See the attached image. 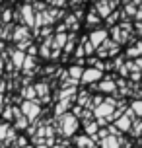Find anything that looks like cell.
<instances>
[{"label": "cell", "instance_id": "38", "mask_svg": "<svg viewBox=\"0 0 142 148\" xmlns=\"http://www.w3.org/2000/svg\"><path fill=\"white\" fill-rule=\"evenodd\" d=\"M107 4H109V10H111V12H115V10L121 6L119 0H107Z\"/></svg>", "mask_w": 142, "mask_h": 148}, {"label": "cell", "instance_id": "26", "mask_svg": "<svg viewBox=\"0 0 142 148\" xmlns=\"http://www.w3.org/2000/svg\"><path fill=\"white\" fill-rule=\"evenodd\" d=\"M16 129V131H25V129H27V127H29V121H27V119L23 117H18V119H14V125H12Z\"/></svg>", "mask_w": 142, "mask_h": 148}, {"label": "cell", "instance_id": "21", "mask_svg": "<svg viewBox=\"0 0 142 148\" xmlns=\"http://www.w3.org/2000/svg\"><path fill=\"white\" fill-rule=\"evenodd\" d=\"M113 125L117 127V131H119L121 134H125V133H128V131H130V121H128L125 115H123L121 119H117V121H115Z\"/></svg>", "mask_w": 142, "mask_h": 148}, {"label": "cell", "instance_id": "36", "mask_svg": "<svg viewBox=\"0 0 142 148\" xmlns=\"http://www.w3.org/2000/svg\"><path fill=\"white\" fill-rule=\"evenodd\" d=\"M142 72H130L128 74V82H134V84H140Z\"/></svg>", "mask_w": 142, "mask_h": 148}, {"label": "cell", "instance_id": "33", "mask_svg": "<svg viewBox=\"0 0 142 148\" xmlns=\"http://www.w3.org/2000/svg\"><path fill=\"white\" fill-rule=\"evenodd\" d=\"M8 129H10V123H0V142H2L4 138H6Z\"/></svg>", "mask_w": 142, "mask_h": 148}, {"label": "cell", "instance_id": "48", "mask_svg": "<svg viewBox=\"0 0 142 148\" xmlns=\"http://www.w3.org/2000/svg\"><path fill=\"white\" fill-rule=\"evenodd\" d=\"M94 2H96V0H94Z\"/></svg>", "mask_w": 142, "mask_h": 148}, {"label": "cell", "instance_id": "40", "mask_svg": "<svg viewBox=\"0 0 142 148\" xmlns=\"http://www.w3.org/2000/svg\"><path fill=\"white\" fill-rule=\"evenodd\" d=\"M66 25L64 23H60V25H57V29H55V33H66Z\"/></svg>", "mask_w": 142, "mask_h": 148}, {"label": "cell", "instance_id": "29", "mask_svg": "<svg viewBox=\"0 0 142 148\" xmlns=\"http://www.w3.org/2000/svg\"><path fill=\"white\" fill-rule=\"evenodd\" d=\"M55 35V29H53V25H47V27H41L39 29V37L37 39H49V37Z\"/></svg>", "mask_w": 142, "mask_h": 148}, {"label": "cell", "instance_id": "10", "mask_svg": "<svg viewBox=\"0 0 142 148\" xmlns=\"http://www.w3.org/2000/svg\"><path fill=\"white\" fill-rule=\"evenodd\" d=\"M72 101L70 99H62V101H57L55 103V119H59V117H62L64 113H68V111L72 109Z\"/></svg>", "mask_w": 142, "mask_h": 148}, {"label": "cell", "instance_id": "20", "mask_svg": "<svg viewBox=\"0 0 142 148\" xmlns=\"http://www.w3.org/2000/svg\"><path fill=\"white\" fill-rule=\"evenodd\" d=\"M128 134L132 136V138H140L142 136V119H134L132 123H130V131Z\"/></svg>", "mask_w": 142, "mask_h": 148}, {"label": "cell", "instance_id": "13", "mask_svg": "<svg viewBox=\"0 0 142 148\" xmlns=\"http://www.w3.org/2000/svg\"><path fill=\"white\" fill-rule=\"evenodd\" d=\"M90 97H91V94L88 92V90H80V92L76 94L74 103L78 105V107H86V105L90 103Z\"/></svg>", "mask_w": 142, "mask_h": 148}, {"label": "cell", "instance_id": "9", "mask_svg": "<svg viewBox=\"0 0 142 148\" xmlns=\"http://www.w3.org/2000/svg\"><path fill=\"white\" fill-rule=\"evenodd\" d=\"M109 33L113 35V39H111V41H113V43H117L119 47H121V45H125V43H127V37L130 35V33H125V31H121V29H119V25H113L111 29H109Z\"/></svg>", "mask_w": 142, "mask_h": 148}, {"label": "cell", "instance_id": "45", "mask_svg": "<svg viewBox=\"0 0 142 148\" xmlns=\"http://www.w3.org/2000/svg\"><path fill=\"white\" fill-rule=\"evenodd\" d=\"M138 142H140V144H142V136H140V138H138Z\"/></svg>", "mask_w": 142, "mask_h": 148}, {"label": "cell", "instance_id": "24", "mask_svg": "<svg viewBox=\"0 0 142 148\" xmlns=\"http://www.w3.org/2000/svg\"><path fill=\"white\" fill-rule=\"evenodd\" d=\"M0 117L4 123H10V121H14V115H12V103L10 105H4L2 111H0Z\"/></svg>", "mask_w": 142, "mask_h": 148}, {"label": "cell", "instance_id": "23", "mask_svg": "<svg viewBox=\"0 0 142 148\" xmlns=\"http://www.w3.org/2000/svg\"><path fill=\"white\" fill-rule=\"evenodd\" d=\"M82 72H84V68L82 66H76V64H72V66L66 70V74L72 78V80H78L80 82V76H82Z\"/></svg>", "mask_w": 142, "mask_h": 148}, {"label": "cell", "instance_id": "18", "mask_svg": "<svg viewBox=\"0 0 142 148\" xmlns=\"http://www.w3.org/2000/svg\"><path fill=\"white\" fill-rule=\"evenodd\" d=\"M97 146L99 148H119V138L109 134V136H105V138H101L97 142Z\"/></svg>", "mask_w": 142, "mask_h": 148}, {"label": "cell", "instance_id": "11", "mask_svg": "<svg viewBox=\"0 0 142 148\" xmlns=\"http://www.w3.org/2000/svg\"><path fill=\"white\" fill-rule=\"evenodd\" d=\"M138 57H142V39L136 41L132 47H128L127 51H125V59H128V60H134Z\"/></svg>", "mask_w": 142, "mask_h": 148}, {"label": "cell", "instance_id": "7", "mask_svg": "<svg viewBox=\"0 0 142 148\" xmlns=\"http://www.w3.org/2000/svg\"><path fill=\"white\" fill-rule=\"evenodd\" d=\"M25 39H31L29 27H25V25H16L14 31H12V41L20 43V41H25Z\"/></svg>", "mask_w": 142, "mask_h": 148}, {"label": "cell", "instance_id": "17", "mask_svg": "<svg viewBox=\"0 0 142 148\" xmlns=\"http://www.w3.org/2000/svg\"><path fill=\"white\" fill-rule=\"evenodd\" d=\"M59 78H60V88H78V86H80L78 80H72V78L68 76L66 70H62V74H60Z\"/></svg>", "mask_w": 142, "mask_h": 148}, {"label": "cell", "instance_id": "16", "mask_svg": "<svg viewBox=\"0 0 142 148\" xmlns=\"http://www.w3.org/2000/svg\"><path fill=\"white\" fill-rule=\"evenodd\" d=\"M14 27H16V23H4V25H0V41H12Z\"/></svg>", "mask_w": 142, "mask_h": 148}, {"label": "cell", "instance_id": "47", "mask_svg": "<svg viewBox=\"0 0 142 148\" xmlns=\"http://www.w3.org/2000/svg\"><path fill=\"white\" fill-rule=\"evenodd\" d=\"M140 82H142V78H140Z\"/></svg>", "mask_w": 142, "mask_h": 148}, {"label": "cell", "instance_id": "6", "mask_svg": "<svg viewBox=\"0 0 142 148\" xmlns=\"http://www.w3.org/2000/svg\"><path fill=\"white\" fill-rule=\"evenodd\" d=\"M18 10H20V14H22V23L25 25V27L31 29V27H33V18H35V14H33V10H31L29 0H27L25 4H22Z\"/></svg>", "mask_w": 142, "mask_h": 148}, {"label": "cell", "instance_id": "43", "mask_svg": "<svg viewBox=\"0 0 142 148\" xmlns=\"http://www.w3.org/2000/svg\"><path fill=\"white\" fill-rule=\"evenodd\" d=\"M23 148H35V146H31V144H27V146H23Z\"/></svg>", "mask_w": 142, "mask_h": 148}, {"label": "cell", "instance_id": "12", "mask_svg": "<svg viewBox=\"0 0 142 148\" xmlns=\"http://www.w3.org/2000/svg\"><path fill=\"white\" fill-rule=\"evenodd\" d=\"M33 90H35V96L37 97H47L49 92H51V86H49V82L45 78V80H41V82H35L33 84Z\"/></svg>", "mask_w": 142, "mask_h": 148}, {"label": "cell", "instance_id": "8", "mask_svg": "<svg viewBox=\"0 0 142 148\" xmlns=\"http://www.w3.org/2000/svg\"><path fill=\"white\" fill-rule=\"evenodd\" d=\"M91 10H94V12L97 14V18H99V20H105L107 16L111 14V10H109V4H107V0H96Z\"/></svg>", "mask_w": 142, "mask_h": 148}, {"label": "cell", "instance_id": "28", "mask_svg": "<svg viewBox=\"0 0 142 148\" xmlns=\"http://www.w3.org/2000/svg\"><path fill=\"white\" fill-rule=\"evenodd\" d=\"M130 109L134 111V115H136V119H142V101L140 99H132L130 101V105H128Z\"/></svg>", "mask_w": 142, "mask_h": 148}, {"label": "cell", "instance_id": "31", "mask_svg": "<svg viewBox=\"0 0 142 148\" xmlns=\"http://www.w3.org/2000/svg\"><path fill=\"white\" fill-rule=\"evenodd\" d=\"M117 25H119L121 31H125V33H132V22H130V20H123V22L117 23Z\"/></svg>", "mask_w": 142, "mask_h": 148}, {"label": "cell", "instance_id": "4", "mask_svg": "<svg viewBox=\"0 0 142 148\" xmlns=\"http://www.w3.org/2000/svg\"><path fill=\"white\" fill-rule=\"evenodd\" d=\"M105 74L99 72V70H96V68H84L82 76H80V86H90V84H96V82H99L101 78H103Z\"/></svg>", "mask_w": 142, "mask_h": 148}, {"label": "cell", "instance_id": "5", "mask_svg": "<svg viewBox=\"0 0 142 148\" xmlns=\"http://www.w3.org/2000/svg\"><path fill=\"white\" fill-rule=\"evenodd\" d=\"M105 39H109V31L103 29V27H97V29H91L90 35H88V41L94 45V49H97L99 45L103 43Z\"/></svg>", "mask_w": 142, "mask_h": 148}, {"label": "cell", "instance_id": "44", "mask_svg": "<svg viewBox=\"0 0 142 148\" xmlns=\"http://www.w3.org/2000/svg\"><path fill=\"white\" fill-rule=\"evenodd\" d=\"M138 88H140V90H142V82H140V84H138Z\"/></svg>", "mask_w": 142, "mask_h": 148}, {"label": "cell", "instance_id": "30", "mask_svg": "<svg viewBox=\"0 0 142 148\" xmlns=\"http://www.w3.org/2000/svg\"><path fill=\"white\" fill-rule=\"evenodd\" d=\"M0 23H12V10H2L0 12Z\"/></svg>", "mask_w": 142, "mask_h": 148}, {"label": "cell", "instance_id": "3", "mask_svg": "<svg viewBox=\"0 0 142 148\" xmlns=\"http://www.w3.org/2000/svg\"><path fill=\"white\" fill-rule=\"evenodd\" d=\"M41 109L43 107H39L35 101H22V105H20V111H22V115L29 123H33L35 119H39L41 117Z\"/></svg>", "mask_w": 142, "mask_h": 148}, {"label": "cell", "instance_id": "32", "mask_svg": "<svg viewBox=\"0 0 142 148\" xmlns=\"http://www.w3.org/2000/svg\"><path fill=\"white\" fill-rule=\"evenodd\" d=\"M23 146H27V138L20 134V136H18V138L12 142V148H23Z\"/></svg>", "mask_w": 142, "mask_h": 148}, {"label": "cell", "instance_id": "2", "mask_svg": "<svg viewBox=\"0 0 142 148\" xmlns=\"http://www.w3.org/2000/svg\"><path fill=\"white\" fill-rule=\"evenodd\" d=\"M115 76L117 74H107L101 80L96 84V92H101V94H111L115 99H121L119 94H117V86H115ZM125 99V97H123Z\"/></svg>", "mask_w": 142, "mask_h": 148}, {"label": "cell", "instance_id": "19", "mask_svg": "<svg viewBox=\"0 0 142 148\" xmlns=\"http://www.w3.org/2000/svg\"><path fill=\"white\" fill-rule=\"evenodd\" d=\"M20 96H22L23 101H35L37 96H35V90H33V84L31 86H25V88L20 90Z\"/></svg>", "mask_w": 142, "mask_h": 148}, {"label": "cell", "instance_id": "22", "mask_svg": "<svg viewBox=\"0 0 142 148\" xmlns=\"http://www.w3.org/2000/svg\"><path fill=\"white\" fill-rule=\"evenodd\" d=\"M82 127H84V131H86V136H96V133H97V123L96 121H86V123H82Z\"/></svg>", "mask_w": 142, "mask_h": 148}, {"label": "cell", "instance_id": "42", "mask_svg": "<svg viewBox=\"0 0 142 148\" xmlns=\"http://www.w3.org/2000/svg\"><path fill=\"white\" fill-rule=\"evenodd\" d=\"M4 49H6V47H4V41H0V53L4 51Z\"/></svg>", "mask_w": 142, "mask_h": 148}, {"label": "cell", "instance_id": "37", "mask_svg": "<svg viewBox=\"0 0 142 148\" xmlns=\"http://www.w3.org/2000/svg\"><path fill=\"white\" fill-rule=\"evenodd\" d=\"M25 55H29V57H37V45L33 43L27 47V51H25Z\"/></svg>", "mask_w": 142, "mask_h": 148}, {"label": "cell", "instance_id": "46", "mask_svg": "<svg viewBox=\"0 0 142 148\" xmlns=\"http://www.w3.org/2000/svg\"><path fill=\"white\" fill-rule=\"evenodd\" d=\"M2 2H4V0H0V6H2Z\"/></svg>", "mask_w": 142, "mask_h": 148}, {"label": "cell", "instance_id": "39", "mask_svg": "<svg viewBox=\"0 0 142 148\" xmlns=\"http://www.w3.org/2000/svg\"><path fill=\"white\" fill-rule=\"evenodd\" d=\"M60 53L62 51H59V49H51V57H49V59H53V60L60 59Z\"/></svg>", "mask_w": 142, "mask_h": 148}, {"label": "cell", "instance_id": "35", "mask_svg": "<svg viewBox=\"0 0 142 148\" xmlns=\"http://www.w3.org/2000/svg\"><path fill=\"white\" fill-rule=\"evenodd\" d=\"M132 33L136 37H142V22H134L132 23Z\"/></svg>", "mask_w": 142, "mask_h": 148}, {"label": "cell", "instance_id": "25", "mask_svg": "<svg viewBox=\"0 0 142 148\" xmlns=\"http://www.w3.org/2000/svg\"><path fill=\"white\" fill-rule=\"evenodd\" d=\"M119 20H121V10H115V12H111V14L105 18V23H107L109 27H113V25H117Z\"/></svg>", "mask_w": 142, "mask_h": 148}, {"label": "cell", "instance_id": "41", "mask_svg": "<svg viewBox=\"0 0 142 148\" xmlns=\"http://www.w3.org/2000/svg\"><path fill=\"white\" fill-rule=\"evenodd\" d=\"M66 2H68V6H72V8L80 6V0H66Z\"/></svg>", "mask_w": 142, "mask_h": 148}, {"label": "cell", "instance_id": "15", "mask_svg": "<svg viewBox=\"0 0 142 148\" xmlns=\"http://www.w3.org/2000/svg\"><path fill=\"white\" fill-rule=\"evenodd\" d=\"M84 20H86V27H88V29H97V27H99V23H101V20L97 18V14L94 12V10H91L90 14H86Z\"/></svg>", "mask_w": 142, "mask_h": 148}, {"label": "cell", "instance_id": "14", "mask_svg": "<svg viewBox=\"0 0 142 148\" xmlns=\"http://www.w3.org/2000/svg\"><path fill=\"white\" fill-rule=\"evenodd\" d=\"M74 144H76V148H96V142L91 140L90 136H86V134L76 136V138H74Z\"/></svg>", "mask_w": 142, "mask_h": 148}, {"label": "cell", "instance_id": "27", "mask_svg": "<svg viewBox=\"0 0 142 148\" xmlns=\"http://www.w3.org/2000/svg\"><path fill=\"white\" fill-rule=\"evenodd\" d=\"M125 55H117L115 59H113V62H111V70H113V74H117V70H119L123 64H125Z\"/></svg>", "mask_w": 142, "mask_h": 148}, {"label": "cell", "instance_id": "34", "mask_svg": "<svg viewBox=\"0 0 142 148\" xmlns=\"http://www.w3.org/2000/svg\"><path fill=\"white\" fill-rule=\"evenodd\" d=\"M72 16L76 18V22H82L84 18H86V14H84V10H82L80 6H78V8H74V14H72Z\"/></svg>", "mask_w": 142, "mask_h": 148}, {"label": "cell", "instance_id": "1", "mask_svg": "<svg viewBox=\"0 0 142 148\" xmlns=\"http://www.w3.org/2000/svg\"><path fill=\"white\" fill-rule=\"evenodd\" d=\"M59 121V136L60 138H68V136H72V134L78 131V119L68 111V113H64L62 117L57 119Z\"/></svg>", "mask_w": 142, "mask_h": 148}, {"label": "cell", "instance_id": "49", "mask_svg": "<svg viewBox=\"0 0 142 148\" xmlns=\"http://www.w3.org/2000/svg\"><path fill=\"white\" fill-rule=\"evenodd\" d=\"M138 148H140V146H138Z\"/></svg>", "mask_w": 142, "mask_h": 148}]
</instances>
